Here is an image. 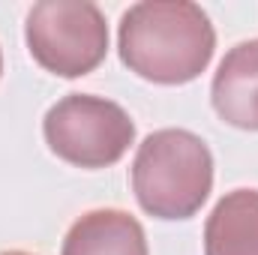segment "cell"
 <instances>
[{"instance_id": "obj_1", "label": "cell", "mask_w": 258, "mask_h": 255, "mask_svg": "<svg viewBox=\"0 0 258 255\" xmlns=\"http://www.w3.org/2000/svg\"><path fill=\"white\" fill-rule=\"evenodd\" d=\"M120 60L144 81L186 84L213 60L216 30L189 0H144L129 6L117 33Z\"/></svg>"}, {"instance_id": "obj_2", "label": "cell", "mask_w": 258, "mask_h": 255, "mask_svg": "<svg viewBox=\"0 0 258 255\" xmlns=\"http://www.w3.org/2000/svg\"><path fill=\"white\" fill-rule=\"evenodd\" d=\"M213 189V153L189 129L150 132L132 162V192L156 219H189Z\"/></svg>"}, {"instance_id": "obj_3", "label": "cell", "mask_w": 258, "mask_h": 255, "mask_svg": "<svg viewBox=\"0 0 258 255\" xmlns=\"http://www.w3.org/2000/svg\"><path fill=\"white\" fill-rule=\"evenodd\" d=\"M27 48L45 72L81 78L108 54V24L96 3L42 0L27 12Z\"/></svg>"}, {"instance_id": "obj_4", "label": "cell", "mask_w": 258, "mask_h": 255, "mask_svg": "<svg viewBox=\"0 0 258 255\" xmlns=\"http://www.w3.org/2000/svg\"><path fill=\"white\" fill-rule=\"evenodd\" d=\"M54 156L78 168H108L123 159L135 141V123L126 111L102 96L69 93L54 102L42 120Z\"/></svg>"}, {"instance_id": "obj_5", "label": "cell", "mask_w": 258, "mask_h": 255, "mask_svg": "<svg viewBox=\"0 0 258 255\" xmlns=\"http://www.w3.org/2000/svg\"><path fill=\"white\" fill-rule=\"evenodd\" d=\"M216 114L237 129H258V39L234 45L213 75Z\"/></svg>"}, {"instance_id": "obj_6", "label": "cell", "mask_w": 258, "mask_h": 255, "mask_svg": "<svg viewBox=\"0 0 258 255\" xmlns=\"http://www.w3.org/2000/svg\"><path fill=\"white\" fill-rule=\"evenodd\" d=\"M60 255H150L141 222L126 210H90L72 222Z\"/></svg>"}, {"instance_id": "obj_7", "label": "cell", "mask_w": 258, "mask_h": 255, "mask_svg": "<svg viewBox=\"0 0 258 255\" xmlns=\"http://www.w3.org/2000/svg\"><path fill=\"white\" fill-rule=\"evenodd\" d=\"M204 255H258V189L222 195L204 225Z\"/></svg>"}, {"instance_id": "obj_8", "label": "cell", "mask_w": 258, "mask_h": 255, "mask_svg": "<svg viewBox=\"0 0 258 255\" xmlns=\"http://www.w3.org/2000/svg\"><path fill=\"white\" fill-rule=\"evenodd\" d=\"M0 255H30V252H21V249H9V252H0Z\"/></svg>"}, {"instance_id": "obj_9", "label": "cell", "mask_w": 258, "mask_h": 255, "mask_svg": "<svg viewBox=\"0 0 258 255\" xmlns=\"http://www.w3.org/2000/svg\"><path fill=\"white\" fill-rule=\"evenodd\" d=\"M0 72H3V54H0Z\"/></svg>"}]
</instances>
